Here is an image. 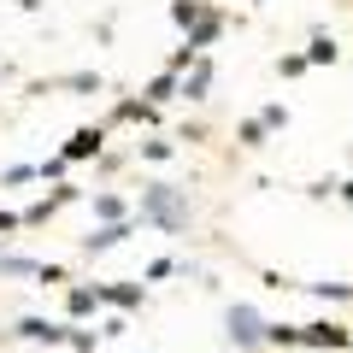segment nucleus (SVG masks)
Masks as SVG:
<instances>
[{"instance_id":"nucleus-6","label":"nucleus","mask_w":353,"mask_h":353,"mask_svg":"<svg viewBox=\"0 0 353 353\" xmlns=\"http://www.w3.org/2000/svg\"><path fill=\"white\" fill-rule=\"evenodd\" d=\"M94 294H101V306H112V312H141V301H148V289L141 283H94Z\"/></svg>"},{"instance_id":"nucleus-15","label":"nucleus","mask_w":353,"mask_h":353,"mask_svg":"<svg viewBox=\"0 0 353 353\" xmlns=\"http://www.w3.org/2000/svg\"><path fill=\"white\" fill-rule=\"evenodd\" d=\"M141 101H148V106H165V101H176V77H171V71L148 77V88H141Z\"/></svg>"},{"instance_id":"nucleus-21","label":"nucleus","mask_w":353,"mask_h":353,"mask_svg":"<svg viewBox=\"0 0 353 353\" xmlns=\"http://www.w3.org/2000/svg\"><path fill=\"white\" fill-rule=\"evenodd\" d=\"M265 136H271V130H265L259 118H241V124H236V141H241V148H265Z\"/></svg>"},{"instance_id":"nucleus-10","label":"nucleus","mask_w":353,"mask_h":353,"mask_svg":"<svg viewBox=\"0 0 353 353\" xmlns=\"http://www.w3.org/2000/svg\"><path fill=\"white\" fill-rule=\"evenodd\" d=\"M18 341H48V347H65V324H53V318H18Z\"/></svg>"},{"instance_id":"nucleus-31","label":"nucleus","mask_w":353,"mask_h":353,"mask_svg":"<svg viewBox=\"0 0 353 353\" xmlns=\"http://www.w3.org/2000/svg\"><path fill=\"white\" fill-rule=\"evenodd\" d=\"M336 194H341V206H353V176H347V183H336Z\"/></svg>"},{"instance_id":"nucleus-1","label":"nucleus","mask_w":353,"mask_h":353,"mask_svg":"<svg viewBox=\"0 0 353 353\" xmlns=\"http://www.w3.org/2000/svg\"><path fill=\"white\" fill-rule=\"evenodd\" d=\"M130 218L165 230V236H176V230L189 224V201H183L176 183H148V189H141V206H130Z\"/></svg>"},{"instance_id":"nucleus-2","label":"nucleus","mask_w":353,"mask_h":353,"mask_svg":"<svg viewBox=\"0 0 353 353\" xmlns=\"http://www.w3.org/2000/svg\"><path fill=\"white\" fill-rule=\"evenodd\" d=\"M301 347H312V353H341V347H353V330L318 318V324H301Z\"/></svg>"},{"instance_id":"nucleus-16","label":"nucleus","mask_w":353,"mask_h":353,"mask_svg":"<svg viewBox=\"0 0 353 353\" xmlns=\"http://www.w3.org/2000/svg\"><path fill=\"white\" fill-rule=\"evenodd\" d=\"M206 18V0H171V24L176 30H194Z\"/></svg>"},{"instance_id":"nucleus-20","label":"nucleus","mask_w":353,"mask_h":353,"mask_svg":"<svg viewBox=\"0 0 353 353\" xmlns=\"http://www.w3.org/2000/svg\"><path fill=\"white\" fill-rule=\"evenodd\" d=\"M253 118H259L265 130H289V106H283V101H265V106H259Z\"/></svg>"},{"instance_id":"nucleus-27","label":"nucleus","mask_w":353,"mask_h":353,"mask_svg":"<svg viewBox=\"0 0 353 353\" xmlns=\"http://www.w3.org/2000/svg\"><path fill=\"white\" fill-rule=\"evenodd\" d=\"M94 165H101V176H112L118 165H124V153H112V148H101V153H94Z\"/></svg>"},{"instance_id":"nucleus-7","label":"nucleus","mask_w":353,"mask_h":353,"mask_svg":"<svg viewBox=\"0 0 353 353\" xmlns=\"http://www.w3.org/2000/svg\"><path fill=\"white\" fill-rule=\"evenodd\" d=\"M112 124H141V130H148V124H159V106H148L141 94H118V101H112V118H106V130H112Z\"/></svg>"},{"instance_id":"nucleus-28","label":"nucleus","mask_w":353,"mask_h":353,"mask_svg":"<svg viewBox=\"0 0 353 353\" xmlns=\"http://www.w3.org/2000/svg\"><path fill=\"white\" fill-rule=\"evenodd\" d=\"M30 176H36V165H6V171H0V183H30Z\"/></svg>"},{"instance_id":"nucleus-3","label":"nucleus","mask_w":353,"mask_h":353,"mask_svg":"<svg viewBox=\"0 0 353 353\" xmlns=\"http://www.w3.org/2000/svg\"><path fill=\"white\" fill-rule=\"evenodd\" d=\"M224 336L236 341V347H265V318L253 312V306H230V318H224Z\"/></svg>"},{"instance_id":"nucleus-13","label":"nucleus","mask_w":353,"mask_h":353,"mask_svg":"<svg viewBox=\"0 0 353 353\" xmlns=\"http://www.w3.org/2000/svg\"><path fill=\"white\" fill-rule=\"evenodd\" d=\"M336 59H341L336 36H330V30H312V41H306V65H336Z\"/></svg>"},{"instance_id":"nucleus-12","label":"nucleus","mask_w":353,"mask_h":353,"mask_svg":"<svg viewBox=\"0 0 353 353\" xmlns=\"http://www.w3.org/2000/svg\"><path fill=\"white\" fill-rule=\"evenodd\" d=\"M53 88H65V94H101L106 77L101 71H65V77H53Z\"/></svg>"},{"instance_id":"nucleus-23","label":"nucleus","mask_w":353,"mask_h":353,"mask_svg":"<svg viewBox=\"0 0 353 353\" xmlns=\"http://www.w3.org/2000/svg\"><path fill=\"white\" fill-rule=\"evenodd\" d=\"M312 65H306V53H283L277 59V77H306Z\"/></svg>"},{"instance_id":"nucleus-30","label":"nucleus","mask_w":353,"mask_h":353,"mask_svg":"<svg viewBox=\"0 0 353 353\" xmlns=\"http://www.w3.org/2000/svg\"><path fill=\"white\" fill-rule=\"evenodd\" d=\"M101 336H130V318H124V312H118V318H106V324H101Z\"/></svg>"},{"instance_id":"nucleus-17","label":"nucleus","mask_w":353,"mask_h":353,"mask_svg":"<svg viewBox=\"0 0 353 353\" xmlns=\"http://www.w3.org/2000/svg\"><path fill=\"white\" fill-rule=\"evenodd\" d=\"M65 347H71V353H94V347H101V330H77V324H65Z\"/></svg>"},{"instance_id":"nucleus-19","label":"nucleus","mask_w":353,"mask_h":353,"mask_svg":"<svg viewBox=\"0 0 353 353\" xmlns=\"http://www.w3.org/2000/svg\"><path fill=\"white\" fill-rule=\"evenodd\" d=\"M77 201H83V189H77L71 176H65V183H53V194H48V206H53V212H65V206H77Z\"/></svg>"},{"instance_id":"nucleus-18","label":"nucleus","mask_w":353,"mask_h":353,"mask_svg":"<svg viewBox=\"0 0 353 353\" xmlns=\"http://www.w3.org/2000/svg\"><path fill=\"white\" fill-rule=\"evenodd\" d=\"M141 159H153V165L176 159V141H171V136H148V141H141Z\"/></svg>"},{"instance_id":"nucleus-32","label":"nucleus","mask_w":353,"mask_h":353,"mask_svg":"<svg viewBox=\"0 0 353 353\" xmlns=\"http://www.w3.org/2000/svg\"><path fill=\"white\" fill-rule=\"evenodd\" d=\"M18 6H24V12H41V0H18Z\"/></svg>"},{"instance_id":"nucleus-25","label":"nucleus","mask_w":353,"mask_h":353,"mask_svg":"<svg viewBox=\"0 0 353 353\" xmlns=\"http://www.w3.org/2000/svg\"><path fill=\"white\" fill-rule=\"evenodd\" d=\"M65 171H71V165H65L59 153H53V159H41V165H36V176H48V183H65Z\"/></svg>"},{"instance_id":"nucleus-29","label":"nucleus","mask_w":353,"mask_h":353,"mask_svg":"<svg viewBox=\"0 0 353 353\" xmlns=\"http://www.w3.org/2000/svg\"><path fill=\"white\" fill-rule=\"evenodd\" d=\"M36 277H41V283L53 289V283H65V265H36Z\"/></svg>"},{"instance_id":"nucleus-9","label":"nucleus","mask_w":353,"mask_h":353,"mask_svg":"<svg viewBox=\"0 0 353 353\" xmlns=\"http://www.w3.org/2000/svg\"><path fill=\"white\" fill-rule=\"evenodd\" d=\"M224 30H230V18L206 6V18H201V24H194V30H183V48H189V53H206L218 36H224Z\"/></svg>"},{"instance_id":"nucleus-11","label":"nucleus","mask_w":353,"mask_h":353,"mask_svg":"<svg viewBox=\"0 0 353 353\" xmlns=\"http://www.w3.org/2000/svg\"><path fill=\"white\" fill-rule=\"evenodd\" d=\"M94 201V224H118V218H130V201L118 189H101V194H88Z\"/></svg>"},{"instance_id":"nucleus-26","label":"nucleus","mask_w":353,"mask_h":353,"mask_svg":"<svg viewBox=\"0 0 353 353\" xmlns=\"http://www.w3.org/2000/svg\"><path fill=\"white\" fill-rule=\"evenodd\" d=\"M171 271H176V259H153L148 271H141V277H148V283H165V277H171Z\"/></svg>"},{"instance_id":"nucleus-5","label":"nucleus","mask_w":353,"mask_h":353,"mask_svg":"<svg viewBox=\"0 0 353 353\" xmlns=\"http://www.w3.org/2000/svg\"><path fill=\"white\" fill-rule=\"evenodd\" d=\"M212 83H218V65L201 53V59H194L189 71L176 77V101H206V94H212Z\"/></svg>"},{"instance_id":"nucleus-24","label":"nucleus","mask_w":353,"mask_h":353,"mask_svg":"<svg viewBox=\"0 0 353 353\" xmlns=\"http://www.w3.org/2000/svg\"><path fill=\"white\" fill-rule=\"evenodd\" d=\"M18 218H24V224H48V218H53V206H48V194H41V201H30L24 212H18Z\"/></svg>"},{"instance_id":"nucleus-4","label":"nucleus","mask_w":353,"mask_h":353,"mask_svg":"<svg viewBox=\"0 0 353 353\" xmlns=\"http://www.w3.org/2000/svg\"><path fill=\"white\" fill-rule=\"evenodd\" d=\"M101 148H106V124H77L71 141L59 148V159H65V165H83V159H94Z\"/></svg>"},{"instance_id":"nucleus-14","label":"nucleus","mask_w":353,"mask_h":353,"mask_svg":"<svg viewBox=\"0 0 353 353\" xmlns=\"http://www.w3.org/2000/svg\"><path fill=\"white\" fill-rule=\"evenodd\" d=\"M94 306H101V294L88 289V283H77V289H65V312H71V318H94Z\"/></svg>"},{"instance_id":"nucleus-22","label":"nucleus","mask_w":353,"mask_h":353,"mask_svg":"<svg viewBox=\"0 0 353 353\" xmlns=\"http://www.w3.org/2000/svg\"><path fill=\"white\" fill-rule=\"evenodd\" d=\"M306 289H312L318 301H353V289H347V283H306Z\"/></svg>"},{"instance_id":"nucleus-8","label":"nucleus","mask_w":353,"mask_h":353,"mask_svg":"<svg viewBox=\"0 0 353 353\" xmlns=\"http://www.w3.org/2000/svg\"><path fill=\"white\" fill-rule=\"evenodd\" d=\"M124 236H136V218H118V224H94V230L83 236V253H88V259H94V253H112Z\"/></svg>"}]
</instances>
